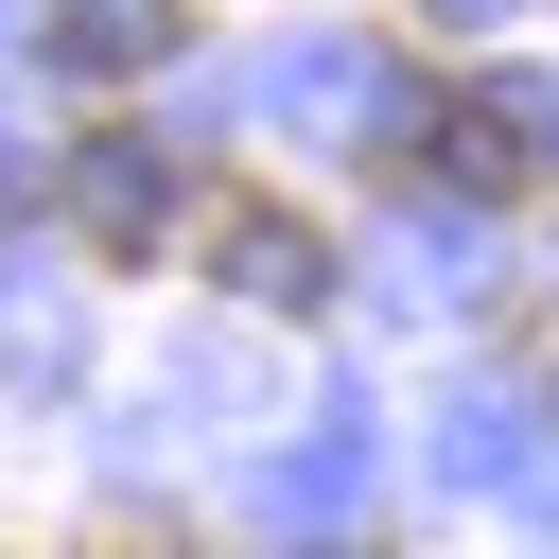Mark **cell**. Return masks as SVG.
I'll return each mask as SVG.
<instances>
[{
    "label": "cell",
    "mask_w": 559,
    "mask_h": 559,
    "mask_svg": "<svg viewBox=\"0 0 559 559\" xmlns=\"http://www.w3.org/2000/svg\"><path fill=\"white\" fill-rule=\"evenodd\" d=\"M87 227H105V245H157V227H175V175H157V157H87Z\"/></svg>",
    "instance_id": "2"
},
{
    "label": "cell",
    "mask_w": 559,
    "mask_h": 559,
    "mask_svg": "<svg viewBox=\"0 0 559 559\" xmlns=\"http://www.w3.org/2000/svg\"><path fill=\"white\" fill-rule=\"evenodd\" d=\"M210 262H227V297H262V314H314V297H332V245H314V227H280V210H227V227H210Z\"/></svg>",
    "instance_id": "1"
},
{
    "label": "cell",
    "mask_w": 559,
    "mask_h": 559,
    "mask_svg": "<svg viewBox=\"0 0 559 559\" xmlns=\"http://www.w3.org/2000/svg\"><path fill=\"white\" fill-rule=\"evenodd\" d=\"M52 52H70V70H140V52H175V0H87Z\"/></svg>",
    "instance_id": "3"
}]
</instances>
